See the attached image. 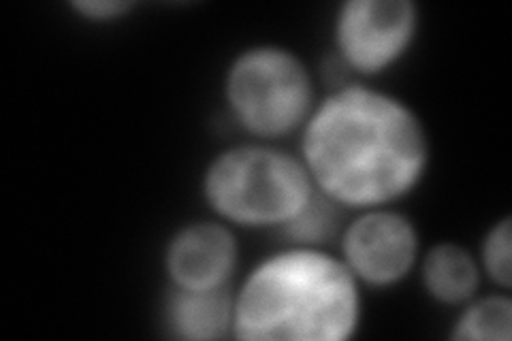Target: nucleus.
I'll return each mask as SVG.
<instances>
[{"label":"nucleus","mask_w":512,"mask_h":341,"mask_svg":"<svg viewBox=\"0 0 512 341\" xmlns=\"http://www.w3.org/2000/svg\"><path fill=\"white\" fill-rule=\"evenodd\" d=\"M448 337L455 341H510L512 339V297L508 290L493 288L478 292L457 307Z\"/></svg>","instance_id":"10"},{"label":"nucleus","mask_w":512,"mask_h":341,"mask_svg":"<svg viewBox=\"0 0 512 341\" xmlns=\"http://www.w3.org/2000/svg\"><path fill=\"white\" fill-rule=\"evenodd\" d=\"M423 248L419 224L397 205L352 211L338 235V256L363 290L402 286Z\"/></svg>","instance_id":"6"},{"label":"nucleus","mask_w":512,"mask_h":341,"mask_svg":"<svg viewBox=\"0 0 512 341\" xmlns=\"http://www.w3.org/2000/svg\"><path fill=\"white\" fill-rule=\"evenodd\" d=\"M476 261L483 280L498 290L512 288V216L493 220L480 237Z\"/></svg>","instance_id":"12"},{"label":"nucleus","mask_w":512,"mask_h":341,"mask_svg":"<svg viewBox=\"0 0 512 341\" xmlns=\"http://www.w3.org/2000/svg\"><path fill=\"white\" fill-rule=\"evenodd\" d=\"M199 192L210 216L235 231L280 233L306 209L316 188L297 150L244 139L210 156Z\"/></svg>","instance_id":"3"},{"label":"nucleus","mask_w":512,"mask_h":341,"mask_svg":"<svg viewBox=\"0 0 512 341\" xmlns=\"http://www.w3.org/2000/svg\"><path fill=\"white\" fill-rule=\"evenodd\" d=\"M69 9L79 20L94 26H107L126 20L137 9V3L133 0H71Z\"/></svg>","instance_id":"13"},{"label":"nucleus","mask_w":512,"mask_h":341,"mask_svg":"<svg viewBox=\"0 0 512 341\" xmlns=\"http://www.w3.org/2000/svg\"><path fill=\"white\" fill-rule=\"evenodd\" d=\"M346 211L323 197L316 190L314 199L306 209L278 233L284 237V243H301V246H327L329 241L338 239L342 224L346 220Z\"/></svg>","instance_id":"11"},{"label":"nucleus","mask_w":512,"mask_h":341,"mask_svg":"<svg viewBox=\"0 0 512 341\" xmlns=\"http://www.w3.org/2000/svg\"><path fill=\"white\" fill-rule=\"evenodd\" d=\"M363 295L338 252L284 243L235 284L233 339L348 341L363 324Z\"/></svg>","instance_id":"2"},{"label":"nucleus","mask_w":512,"mask_h":341,"mask_svg":"<svg viewBox=\"0 0 512 341\" xmlns=\"http://www.w3.org/2000/svg\"><path fill=\"white\" fill-rule=\"evenodd\" d=\"M235 286L218 290L165 288L160 320L169 337L182 341L233 339Z\"/></svg>","instance_id":"8"},{"label":"nucleus","mask_w":512,"mask_h":341,"mask_svg":"<svg viewBox=\"0 0 512 341\" xmlns=\"http://www.w3.org/2000/svg\"><path fill=\"white\" fill-rule=\"evenodd\" d=\"M239 256L237 231L207 216L175 226L163 246L160 265L171 288L218 290L235 286Z\"/></svg>","instance_id":"7"},{"label":"nucleus","mask_w":512,"mask_h":341,"mask_svg":"<svg viewBox=\"0 0 512 341\" xmlns=\"http://www.w3.org/2000/svg\"><path fill=\"white\" fill-rule=\"evenodd\" d=\"M416 273L425 295L453 310L476 297L485 284L476 252L457 241H436L423 248Z\"/></svg>","instance_id":"9"},{"label":"nucleus","mask_w":512,"mask_h":341,"mask_svg":"<svg viewBox=\"0 0 512 341\" xmlns=\"http://www.w3.org/2000/svg\"><path fill=\"white\" fill-rule=\"evenodd\" d=\"M222 101L246 139L280 143L299 135L320 94L314 71L284 43H250L222 71Z\"/></svg>","instance_id":"4"},{"label":"nucleus","mask_w":512,"mask_h":341,"mask_svg":"<svg viewBox=\"0 0 512 341\" xmlns=\"http://www.w3.org/2000/svg\"><path fill=\"white\" fill-rule=\"evenodd\" d=\"M423 13L414 0H344L331 18V58L344 81L372 84L412 52Z\"/></svg>","instance_id":"5"},{"label":"nucleus","mask_w":512,"mask_h":341,"mask_svg":"<svg viewBox=\"0 0 512 341\" xmlns=\"http://www.w3.org/2000/svg\"><path fill=\"white\" fill-rule=\"evenodd\" d=\"M314 188L346 214L399 205L431 167L427 124L402 96L367 81L327 88L297 135Z\"/></svg>","instance_id":"1"}]
</instances>
